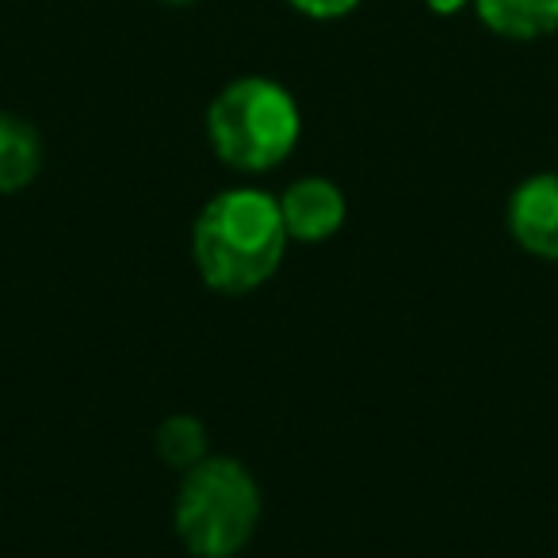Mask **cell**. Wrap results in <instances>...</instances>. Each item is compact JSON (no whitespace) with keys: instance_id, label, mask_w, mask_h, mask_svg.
Returning a JSON list of instances; mask_svg holds the SVG:
<instances>
[{"instance_id":"6da1fadb","label":"cell","mask_w":558,"mask_h":558,"mask_svg":"<svg viewBox=\"0 0 558 558\" xmlns=\"http://www.w3.org/2000/svg\"><path fill=\"white\" fill-rule=\"evenodd\" d=\"M279 199L260 187H226L203 203L192 226V256L203 283L218 295L264 288L288 253Z\"/></svg>"},{"instance_id":"7a4b0ae2","label":"cell","mask_w":558,"mask_h":558,"mask_svg":"<svg viewBox=\"0 0 558 558\" xmlns=\"http://www.w3.org/2000/svg\"><path fill=\"white\" fill-rule=\"evenodd\" d=\"M303 116L288 88L271 77H238L210 100L207 142L233 172H271L299 146Z\"/></svg>"},{"instance_id":"3957f363","label":"cell","mask_w":558,"mask_h":558,"mask_svg":"<svg viewBox=\"0 0 558 558\" xmlns=\"http://www.w3.org/2000/svg\"><path fill=\"white\" fill-rule=\"evenodd\" d=\"M260 486L245 463L230 456H207L180 474L172 527L195 558H238L260 524Z\"/></svg>"},{"instance_id":"277c9868","label":"cell","mask_w":558,"mask_h":558,"mask_svg":"<svg viewBox=\"0 0 558 558\" xmlns=\"http://www.w3.org/2000/svg\"><path fill=\"white\" fill-rule=\"evenodd\" d=\"M505 222L527 256L558 264V172H535L520 180L509 195Z\"/></svg>"},{"instance_id":"5b68a950","label":"cell","mask_w":558,"mask_h":558,"mask_svg":"<svg viewBox=\"0 0 558 558\" xmlns=\"http://www.w3.org/2000/svg\"><path fill=\"white\" fill-rule=\"evenodd\" d=\"M279 215L288 226L291 241L303 245H318L341 233L344 218H349V203L344 192L326 177H303L279 195Z\"/></svg>"},{"instance_id":"8992f818","label":"cell","mask_w":558,"mask_h":558,"mask_svg":"<svg viewBox=\"0 0 558 558\" xmlns=\"http://www.w3.org/2000/svg\"><path fill=\"white\" fill-rule=\"evenodd\" d=\"M482 27L512 43H535L558 32V0H474Z\"/></svg>"},{"instance_id":"52a82bcc","label":"cell","mask_w":558,"mask_h":558,"mask_svg":"<svg viewBox=\"0 0 558 558\" xmlns=\"http://www.w3.org/2000/svg\"><path fill=\"white\" fill-rule=\"evenodd\" d=\"M43 142L32 123L0 111V195H16L39 177Z\"/></svg>"},{"instance_id":"ba28073f","label":"cell","mask_w":558,"mask_h":558,"mask_svg":"<svg viewBox=\"0 0 558 558\" xmlns=\"http://www.w3.org/2000/svg\"><path fill=\"white\" fill-rule=\"evenodd\" d=\"M154 451L165 466L184 474L207 459V428H203V421L192 417V413H172V417H165L161 425H157Z\"/></svg>"},{"instance_id":"9c48e42d","label":"cell","mask_w":558,"mask_h":558,"mask_svg":"<svg viewBox=\"0 0 558 558\" xmlns=\"http://www.w3.org/2000/svg\"><path fill=\"white\" fill-rule=\"evenodd\" d=\"M288 4L311 20H341L352 9H360V0H288Z\"/></svg>"},{"instance_id":"30bf717a","label":"cell","mask_w":558,"mask_h":558,"mask_svg":"<svg viewBox=\"0 0 558 558\" xmlns=\"http://www.w3.org/2000/svg\"><path fill=\"white\" fill-rule=\"evenodd\" d=\"M161 4H177V9H187V4H199V0H161Z\"/></svg>"}]
</instances>
